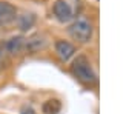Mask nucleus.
Here are the masks:
<instances>
[{"label": "nucleus", "instance_id": "f257e3e1", "mask_svg": "<svg viewBox=\"0 0 126 114\" xmlns=\"http://www.w3.org/2000/svg\"><path fill=\"white\" fill-rule=\"evenodd\" d=\"M71 74L81 85L92 88L97 85V73L86 56H77L71 65Z\"/></svg>", "mask_w": 126, "mask_h": 114}, {"label": "nucleus", "instance_id": "f03ea898", "mask_svg": "<svg viewBox=\"0 0 126 114\" xmlns=\"http://www.w3.org/2000/svg\"><path fill=\"white\" fill-rule=\"evenodd\" d=\"M68 34L77 43L81 45L89 43L94 36V25L91 19H88L86 16H79L77 19H74L68 26Z\"/></svg>", "mask_w": 126, "mask_h": 114}, {"label": "nucleus", "instance_id": "7ed1b4c3", "mask_svg": "<svg viewBox=\"0 0 126 114\" xmlns=\"http://www.w3.org/2000/svg\"><path fill=\"white\" fill-rule=\"evenodd\" d=\"M80 0H55L52 5V16L60 23H71L80 16Z\"/></svg>", "mask_w": 126, "mask_h": 114}, {"label": "nucleus", "instance_id": "20e7f679", "mask_svg": "<svg viewBox=\"0 0 126 114\" xmlns=\"http://www.w3.org/2000/svg\"><path fill=\"white\" fill-rule=\"evenodd\" d=\"M54 51H55V56L59 57V60L66 63L72 59V57L75 56V53H77V48H75V45H72L71 42L68 40H57L54 43Z\"/></svg>", "mask_w": 126, "mask_h": 114}, {"label": "nucleus", "instance_id": "39448f33", "mask_svg": "<svg viewBox=\"0 0 126 114\" xmlns=\"http://www.w3.org/2000/svg\"><path fill=\"white\" fill-rule=\"evenodd\" d=\"M25 37L23 36H14L11 37V39H8L5 43H2L3 45V49H5V54L8 56H18L22 54L25 51Z\"/></svg>", "mask_w": 126, "mask_h": 114}, {"label": "nucleus", "instance_id": "423d86ee", "mask_svg": "<svg viewBox=\"0 0 126 114\" xmlns=\"http://www.w3.org/2000/svg\"><path fill=\"white\" fill-rule=\"evenodd\" d=\"M17 19V9L9 2H0V28L8 26Z\"/></svg>", "mask_w": 126, "mask_h": 114}, {"label": "nucleus", "instance_id": "0eeeda50", "mask_svg": "<svg viewBox=\"0 0 126 114\" xmlns=\"http://www.w3.org/2000/svg\"><path fill=\"white\" fill-rule=\"evenodd\" d=\"M46 46V39L45 36L42 34H32L31 37H28L25 40V51L29 53V54H34V53H39L40 49H43Z\"/></svg>", "mask_w": 126, "mask_h": 114}, {"label": "nucleus", "instance_id": "6e6552de", "mask_svg": "<svg viewBox=\"0 0 126 114\" xmlns=\"http://www.w3.org/2000/svg\"><path fill=\"white\" fill-rule=\"evenodd\" d=\"M16 22L18 23V28H20L22 31H26L29 28L34 26L35 23V16L34 14H23V16H17Z\"/></svg>", "mask_w": 126, "mask_h": 114}, {"label": "nucleus", "instance_id": "1a4fd4ad", "mask_svg": "<svg viewBox=\"0 0 126 114\" xmlns=\"http://www.w3.org/2000/svg\"><path fill=\"white\" fill-rule=\"evenodd\" d=\"M60 108H62L60 102L54 99V100H46V102L43 103V106H42V111L45 114H57L60 111Z\"/></svg>", "mask_w": 126, "mask_h": 114}, {"label": "nucleus", "instance_id": "9d476101", "mask_svg": "<svg viewBox=\"0 0 126 114\" xmlns=\"http://www.w3.org/2000/svg\"><path fill=\"white\" fill-rule=\"evenodd\" d=\"M20 114H35V111H34V108L31 105H25V106H22Z\"/></svg>", "mask_w": 126, "mask_h": 114}, {"label": "nucleus", "instance_id": "9b49d317", "mask_svg": "<svg viewBox=\"0 0 126 114\" xmlns=\"http://www.w3.org/2000/svg\"><path fill=\"white\" fill-rule=\"evenodd\" d=\"M3 59H5V49H3V45L0 43V73L3 69Z\"/></svg>", "mask_w": 126, "mask_h": 114}]
</instances>
